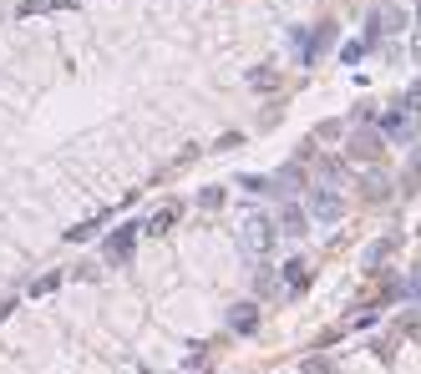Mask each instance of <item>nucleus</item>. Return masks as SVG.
<instances>
[{
	"instance_id": "f03ea898",
	"label": "nucleus",
	"mask_w": 421,
	"mask_h": 374,
	"mask_svg": "<svg viewBox=\"0 0 421 374\" xmlns=\"http://www.w3.org/2000/svg\"><path fill=\"white\" fill-rule=\"evenodd\" d=\"M401 26H406V10L401 6H381V10L366 20V41H375L381 31H401Z\"/></svg>"
},
{
	"instance_id": "9b49d317",
	"label": "nucleus",
	"mask_w": 421,
	"mask_h": 374,
	"mask_svg": "<svg viewBox=\"0 0 421 374\" xmlns=\"http://www.w3.org/2000/svg\"><path fill=\"white\" fill-rule=\"evenodd\" d=\"M249 238H254V248L264 253V248H269V238H275V228H269V217H254V223H249Z\"/></svg>"
},
{
	"instance_id": "0eeeda50",
	"label": "nucleus",
	"mask_w": 421,
	"mask_h": 374,
	"mask_svg": "<svg viewBox=\"0 0 421 374\" xmlns=\"http://www.w3.org/2000/svg\"><path fill=\"white\" fill-rule=\"evenodd\" d=\"M279 278L289 283V294H300V289H305V278H310V263H305V258H289L284 268H279Z\"/></svg>"
},
{
	"instance_id": "423d86ee",
	"label": "nucleus",
	"mask_w": 421,
	"mask_h": 374,
	"mask_svg": "<svg viewBox=\"0 0 421 374\" xmlns=\"http://www.w3.org/2000/svg\"><path fill=\"white\" fill-rule=\"evenodd\" d=\"M228 324H234V334H254L259 329V309L254 303H234V309H228Z\"/></svg>"
},
{
	"instance_id": "ddd939ff",
	"label": "nucleus",
	"mask_w": 421,
	"mask_h": 374,
	"mask_svg": "<svg viewBox=\"0 0 421 374\" xmlns=\"http://www.w3.org/2000/svg\"><path fill=\"white\" fill-rule=\"evenodd\" d=\"M375 319H381V309H375V303H371V309H355V314L345 319V329H371Z\"/></svg>"
},
{
	"instance_id": "9d476101",
	"label": "nucleus",
	"mask_w": 421,
	"mask_h": 374,
	"mask_svg": "<svg viewBox=\"0 0 421 374\" xmlns=\"http://www.w3.org/2000/svg\"><path fill=\"white\" fill-rule=\"evenodd\" d=\"M325 41H335V26H320V31H315V41L305 46V61H320V56H325Z\"/></svg>"
},
{
	"instance_id": "6ab92c4d",
	"label": "nucleus",
	"mask_w": 421,
	"mask_h": 374,
	"mask_svg": "<svg viewBox=\"0 0 421 374\" xmlns=\"http://www.w3.org/2000/svg\"><path fill=\"white\" fill-rule=\"evenodd\" d=\"M198 203H203V208H219V203H223V187H203Z\"/></svg>"
},
{
	"instance_id": "20e7f679",
	"label": "nucleus",
	"mask_w": 421,
	"mask_h": 374,
	"mask_svg": "<svg viewBox=\"0 0 421 374\" xmlns=\"http://www.w3.org/2000/svg\"><path fill=\"white\" fill-rule=\"evenodd\" d=\"M350 157L375 167V157H381V137H375V131H355V137H350Z\"/></svg>"
},
{
	"instance_id": "6e6552de",
	"label": "nucleus",
	"mask_w": 421,
	"mask_h": 374,
	"mask_svg": "<svg viewBox=\"0 0 421 374\" xmlns=\"http://www.w3.org/2000/svg\"><path fill=\"white\" fill-rule=\"evenodd\" d=\"M345 178H350V172H345L340 157H325V162H320V182H325V187H345Z\"/></svg>"
},
{
	"instance_id": "1a4fd4ad",
	"label": "nucleus",
	"mask_w": 421,
	"mask_h": 374,
	"mask_svg": "<svg viewBox=\"0 0 421 374\" xmlns=\"http://www.w3.org/2000/svg\"><path fill=\"white\" fill-rule=\"evenodd\" d=\"M279 228H284L289 238H300V233H305V213H300V208H294V203H289V208L279 213Z\"/></svg>"
},
{
	"instance_id": "412c9836",
	"label": "nucleus",
	"mask_w": 421,
	"mask_h": 374,
	"mask_svg": "<svg viewBox=\"0 0 421 374\" xmlns=\"http://www.w3.org/2000/svg\"><path fill=\"white\" fill-rule=\"evenodd\" d=\"M51 6H56V10H71V6H76V0H51Z\"/></svg>"
},
{
	"instance_id": "2eb2a0df",
	"label": "nucleus",
	"mask_w": 421,
	"mask_h": 374,
	"mask_svg": "<svg viewBox=\"0 0 421 374\" xmlns=\"http://www.w3.org/2000/svg\"><path fill=\"white\" fill-rule=\"evenodd\" d=\"M173 223H178V208H163V213L153 217V223H147V233H167Z\"/></svg>"
},
{
	"instance_id": "dca6fc26",
	"label": "nucleus",
	"mask_w": 421,
	"mask_h": 374,
	"mask_svg": "<svg viewBox=\"0 0 421 374\" xmlns=\"http://www.w3.org/2000/svg\"><path fill=\"white\" fill-rule=\"evenodd\" d=\"M361 187H366V197H371V203H386V192H391V187H386V178H366Z\"/></svg>"
},
{
	"instance_id": "4be33fe9",
	"label": "nucleus",
	"mask_w": 421,
	"mask_h": 374,
	"mask_svg": "<svg viewBox=\"0 0 421 374\" xmlns=\"http://www.w3.org/2000/svg\"><path fill=\"white\" fill-rule=\"evenodd\" d=\"M416 233H421V228H416Z\"/></svg>"
},
{
	"instance_id": "aec40b11",
	"label": "nucleus",
	"mask_w": 421,
	"mask_h": 374,
	"mask_svg": "<svg viewBox=\"0 0 421 374\" xmlns=\"http://www.w3.org/2000/svg\"><path fill=\"white\" fill-rule=\"evenodd\" d=\"M406 289H411V299H421V268H411V278H406Z\"/></svg>"
},
{
	"instance_id": "7ed1b4c3",
	"label": "nucleus",
	"mask_w": 421,
	"mask_h": 374,
	"mask_svg": "<svg viewBox=\"0 0 421 374\" xmlns=\"http://www.w3.org/2000/svg\"><path fill=\"white\" fill-rule=\"evenodd\" d=\"M381 137H391V142H406V137H411V117H406V106H391V112L381 117Z\"/></svg>"
},
{
	"instance_id": "4468645a",
	"label": "nucleus",
	"mask_w": 421,
	"mask_h": 374,
	"mask_svg": "<svg viewBox=\"0 0 421 374\" xmlns=\"http://www.w3.org/2000/svg\"><path fill=\"white\" fill-rule=\"evenodd\" d=\"M396 243H401V238H386V243H381V248H371V258H366V268H381V263H386V258L396 253Z\"/></svg>"
},
{
	"instance_id": "f257e3e1",
	"label": "nucleus",
	"mask_w": 421,
	"mask_h": 374,
	"mask_svg": "<svg viewBox=\"0 0 421 374\" xmlns=\"http://www.w3.org/2000/svg\"><path fill=\"white\" fill-rule=\"evenodd\" d=\"M305 203H310V217H315V223H335V217H340L345 213V203H340V187H310V197H305Z\"/></svg>"
},
{
	"instance_id": "f3484780",
	"label": "nucleus",
	"mask_w": 421,
	"mask_h": 374,
	"mask_svg": "<svg viewBox=\"0 0 421 374\" xmlns=\"http://www.w3.org/2000/svg\"><path fill=\"white\" fill-rule=\"evenodd\" d=\"M254 86H259V92H269V86H275V66H259V71H254Z\"/></svg>"
},
{
	"instance_id": "a211bd4d",
	"label": "nucleus",
	"mask_w": 421,
	"mask_h": 374,
	"mask_svg": "<svg viewBox=\"0 0 421 374\" xmlns=\"http://www.w3.org/2000/svg\"><path fill=\"white\" fill-rule=\"evenodd\" d=\"M56 283H61V273H46V278H36V283H31V294H51Z\"/></svg>"
},
{
	"instance_id": "f8f14e48",
	"label": "nucleus",
	"mask_w": 421,
	"mask_h": 374,
	"mask_svg": "<svg viewBox=\"0 0 421 374\" xmlns=\"http://www.w3.org/2000/svg\"><path fill=\"white\" fill-rule=\"evenodd\" d=\"M300 374H340V369H335V359H330V354H310Z\"/></svg>"
},
{
	"instance_id": "39448f33",
	"label": "nucleus",
	"mask_w": 421,
	"mask_h": 374,
	"mask_svg": "<svg viewBox=\"0 0 421 374\" xmlns=\"http://www.w3.org/2000/svg\"><path fill=\"white\" fill-rule=\"evenodd\" d=\"M132 243H137V228H132V223H127V228H117V233L107 238V263L132 258Z\"/></svg>"
}]
</instances>
